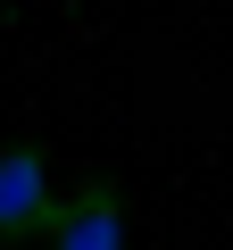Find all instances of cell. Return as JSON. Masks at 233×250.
Wrapping results in <instances>:
<instances>
[{
	"label": "cell",
	"mask_w": 233,
	"mask_h": 250,
	"mask_svg": "<svg viewBox=\"0 0 233 250\" xmlns=\"http://www.w3.org/2000/svg\"><path fill=\"white\" fill-rule=\"evenodd\" d=\"M58 184H50V150L42 142H9L0 150V250H34L50 233Z\"/></svg>",
	"instance_id": "6da1fadb"
},
{
	"label": "cell",
	"mask_w": 233,
	"mask_h": 250,
	"mask_svg": "<svg viewBox=\"0 0 233 250\" xmlns=\"http://www.w3.org/2000/svg\"><path fill=\"white\" fill-rule=\"evenodd\" d=\"M34 250H125V184L116 175H83L75 192H58L50 233Z\"/></svg>",
	"instance_id": "7a4b0ae2"
}]
</instances>
